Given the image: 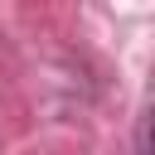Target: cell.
Wrapping results in <instances>:
<instances>
[{
    "label": "cell",
    "instance_id": "cell-1",
    "mask_svg": "<svg viewBox=\"0 0 155 155\" xmlns=\"http://www.w3.org/2000/svg\"><path fill=\"white\" fill-rule=\"evenodd\" d=\"M136 155H155V87L145 92V107L136 121Z\"/></svg>",
    "mask_w": 155,
    "mask_h": 155
}]
</instances>
